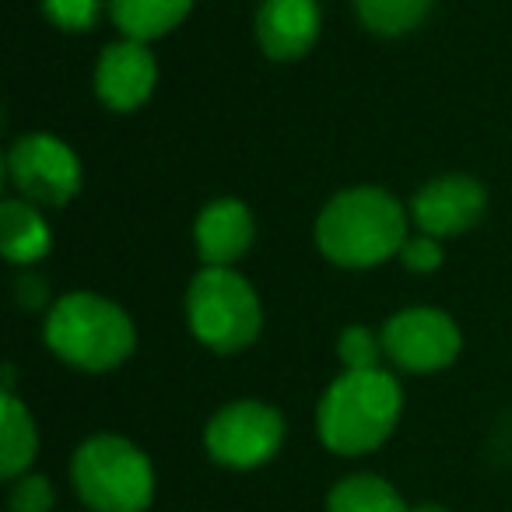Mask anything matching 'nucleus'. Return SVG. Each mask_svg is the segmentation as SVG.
Masks as SVG:
<instances>
[{
	"mask_svg": "<svg viewBox=\"0 0 512 512\" xmlns=\"http://www.w3.org/2000/svg\"><path fill=\"white\" fill-rule=\"evenodd\" d=\"M411 211L383 186H348L316 214V249L344 271H369L400 253Z\"/></svg>",
	"mask_w": 512,
	"mask_h": 512,
	"instance_id": "1",
	"label": "nucleus"
},
{
	"mask_svg": "<svg viewBox=\"0 0 512 512\" xmlns=\"http://www.w3.org/2000/svg\"><path fill=\"white\" fill-rule=\"evenodd\" d=\"M404 390L386 369H344L323 390L316 407V435L337 456L376 453L397 432Z\"/></svg>",
	"mask_w": 512,
	"mask_h": 512,
	"instance_id": "2",
	"label": "nucleus"
},
{
	"mask_svg": "<svg viewBox=\"0 0 512 512\" xmlns=\"http://www.w3.org/2000/svg\"><path fill=\"white\" fill-rule=\"evenodd\" d=\"M50 355L78 372H113L134 355L137 327L120 302L95 292H67L46 309Z\"/></svg>",
	"mask_w": 512,
	"mask_h": 512,
	"instance_id": "3",
	"label": "nucleus"
},
{
	"mask_svg": "<svg viewBox=\"0 0 512 512\" xmlns=\"http://www.w3.org/2000/svg\"><path fill=\"white\" fill-rule=\"evenodd\" d=\"M71 484L88 512H148L155 502L151 456L116 432H95L78 442Z\"/></svg>",
	"mask_w": 512,
	"mask_h": 512,
	"instance_id": "4",
	"label": "nucleus"
},
{
	"mask_svg": "<svg viewBox=\"0 0 512 512\" xmlns=\"http://www.w3.org/2000/svg\"><path fill=\"white\" fill-rule=\"evenodd\" d=\"M186 327L214 355L253 348L264 330L260 295L235 267H200L186 285Z\"/></svg>",
	"mask_w": 512,
	"mask_h": 512,
	"instance_id": "5",
	"label": "nucleus"
},
{
	"mask_svg": "<svg viewBox=\"0 0 512 512\" xmlns=\"http://www.w3.org/2000/svg\"><path fill=\"white\" fill-rule=\"evenodd\" d=\"M4 176H8L15 197L29 200V204L67 207L85 186V165L64 137L29 130L11 141L8 158H4Z\"/></svg>",
	"mask_w": 512,
	"mask_h": 512,
	"instance_id": "6",
	"label": "nucleus"
},
{
	"mask_svg": "<svg viewBox=\"0 0 512 512\" xmlns=\"http://www.w3.org/2000/svg\"><path fill=\"white\" fill-rule=\"evenodd\" d=\"M285 414L267 400L242 397L218 407L204 428V449L218 467L256 470L271 463L285 446Z\"/></svg>",
	"mask_w": 512,
	"mask_h": 512,
	"instance_id": "7",
	"label": "nucleus"
},
{
	"mask_svg": "<svg viewBox=\"0 0 512 512\" xmlns=\"http://www.w3.org/2000/svg\"><path fill=\"white\" fill-rule=\"evenodd\" d=\"M383 351L404 372H442L460 358L463 334L449 313L435 306H407L379 327Z\"/></svg>",
	"mask_w": 512,
	"mask_h": 512,
	"instance_id": "8",
	"label": "nucleus"
},
{
	"mask_svg": "<svg viewBox=\"0 0 512 512\" xmlns=\"http://www.w3.org/2000/svg\"><path fill=\"white\" fill-rule=\"evenodd\" d=\"M407 211H411L418 232L432 235V239H453V235L470 232L484 218L488 190L481 179L467 176V172H446V176H435L425 186H418Z\"/></svg>",
	"mask_w": 512,
	"mask_h": 512,
	"instance_id": "9",
	"label": "nucleus"
},
{
	"mask_svg": "<svg viewBox=\"0 0 512 512\" xmlns=\"http://www.w3.org/2000/svg\"><path fill=\"white\" fill-rule=\"evenodd\" d=\"M158 60L148 43L120 39L99 53L95 64V95L109 113H134L155 95Z\"/></svg>",
	"mask_w": 512,
	"mask_h": 512,
	"instance_id": "10",
	"label": "nucleus"
},
{
	"mask_svg": "<svg viewBox=\"0 0 512 512\" xmlns=\"http://www.w3.org/2000/svg\"><path fill=\"white\" fill-rule=\"evenodd\" d=\"M323 15L316 0H260L253 18L256 46L274 64H295L316 46Z\"/></svg>",
	"mask_w": 512,
	"mask_h": 512,
	"instance_id": "11",
	"label": "nucleus"
},
{
	"mask_svg": "<svg viewBox=\"0 0 512 512\" xmlns=\"http://www.w3.org/2000/svg\"><path fill=\"white\" fill-rule=\"evenodd\" d=\"M256 239V218L246 200L214 197L193 221V246L204 267H235Z\"/></svg>",
	"mask_w": 512,
	"mask_h": 512,
	"instance_id": "12",
	"label": "nucleus"
},
{
	"mask_svg": "<svg viewBox=\"0 0 512 512\" xmlns=\"http://www.w3.org/2000/svg\"><path fill=\"white\" fill-rule=\"evenodd\" d=\"M53 246V232L43 211L22 197H8L0 204V253L15 267L39 264Z\"/></svg>",
	"mask_w": 512,
	"mask_h": 512,
	"instance_id": "13",
	"label": "nucleus"
},
{
	"mask_svg": "<svg viewBox=\"0 0 512 512\" xmlns=\"http://www.w3.org/2000/svg\"><path fill=\"white\" fill-rule=\"evenodd\" d=\"M36 453L39 428L29 404H22L15 390H4V400H0V477L11 484L15 477L29 474Z\"/></svg>",
	"mask_w": 512,
	"mask_h": 512,
	"instance_id": "14",
	"label": "nucleus"
},
{
	"mask_svg": "<svg viewBox=\"0 0 512 512\" xmlns=\"http://www.w3.org/2000/svg\"><path fill=\"white\" fill-rule=\"evenodd\" d=\"M197 0H109V18L123 39L155 43L186 22Z\"/></svg>",
	"mask_w": 512,
	"mask_h": 512,
	"instance_id": "15",
	"label": "nucleus"
},
{
	"mask_svg": "<svg viewBox=\"0 0 512 512\" xmlns=\"http://www.w3.org/2000/svg\"><path fill=\"white\" fill-rule=\"evenodd\" d=\"M323 512H411V505L386 477L358 470L330 484Z\"/></svg>",
	"mask_w": 512,
	"mask_h": 512,
	"instance_id": "16",
	"label": "nucleus"
},
{
	"mask_svg": "<svg viewBox=\"0 0 512 512\" xmlns=\"http://www.w3.org/2000/svg\"><path fill=\"white\" fill-rule=\"evenodd\" d=\"M355 15L372 36L400 39L428 18L435 0H351Z\"/></svg>",
	"mask_w": 512,
	"mask_h": 512,
	"instance_id": "17",
	"label": "nucleus"
},
{
	"mask_svg": "<svg viewBox=\"0 0 512 512\" xmlns=\"http://www.w3.org/2000/svg\"><path fill=\"white\" fill-rule=\"evenodd\" d=\"M337 358H341L344 369L358 372V369H383V334L372 327H365V323H351V327L341 330V337H337Z\"/></svg>",
	"mask_w": 512,
	"mask_h": 512,
	"instance_id": "18",
	"label": "nucleus"
},
{
	"mask_svg": "<svg viewBox=\"0 0 512 512\" xmlns=\"http://www.w3.org/2000/svg\"><path fill=\"white\" fill-rule=\"evenodd\" d=\"M46 22L60 32H92L109 15V0H39Z\"/></svg>",
	"mask_w": 512,
	"mask_h": 512,
	"instance_id": "19",
	"label": "nucleus"
},
{
	"mask_svg": "<svg viewBox=\"0 0 512 512\" xmlns=\"http://www.w3.org/2000/svg\"><path fill=\"white\" fill-rule=\"evenodd\" d=\"M57 491L46 474H22L8 488V512H53Z\"/></svg>",
	"mask_w": 512,
	"mask_h": 512,
	"instance_id": "20",
	"label": "nucleus"
},
{
	"mask_svg": "<svg viewBox=\"0 0 512 512\" xmlns=\"http://www.w3.org/2000/svg\"><path fill=\"white\" fill-rule=\"evenodd\" d=\"M397 260L411 274H435L442 264H446V249H442V239H432V235H425V232H414L404 239Z\"/></svg>",
	"mask_w": 512,
	"mask_h": 512,
	"instance_id": "21",
	"label": "nucleus"
},
{
	"mask_svg": "<svg viewBox=\"0 0 512 512\" xmlns=\"http://www.w3.org/2000/svg\"><path fill=\"white\" fill-rule=\"evenodd\" d=\"M15 302L22 309H43V306H53L50 302V288L39 274H18L15 278Z\"/></svg>",
	"mask_w": 512,
	"mask_h": 512,
	"instance_id": "22",
	"label": "nucleus"
},
{
	"mask_svg": "<svg viewBox=\"0 0 512 512\" xmlns=\"http://www.w3.org/2000/svg\"><path fill=\"white\" fill-rule=\"evenodd\" d=\"M411 512H449V509L439 502H421V505H411Z\"/></svg>",
	"mask_w": 512,
	"mask_h": 512,
	"instance_id": "23",
	"label": "nucleus"
}]
</instances>
